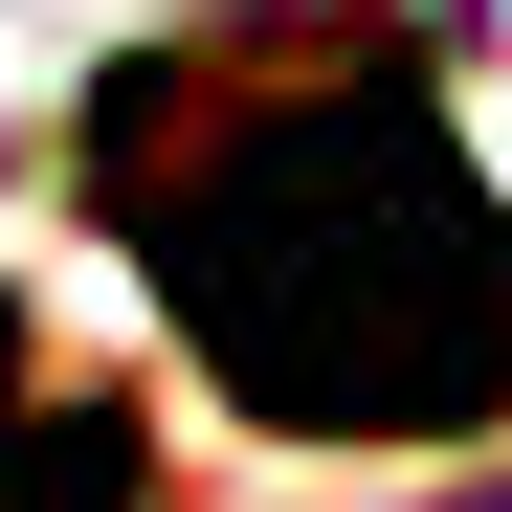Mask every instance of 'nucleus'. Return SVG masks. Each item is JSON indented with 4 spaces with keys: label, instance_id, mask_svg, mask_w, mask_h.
<instances>
[{
    "label": "nucleus",
    "instance_id": "nucleus-1",
    "mask_svg": "<svg viewBox=\"0 0 512 512\" xmlns=\"http://www.w3.org/2000/svg\"><path fill=\"white\" fill-rule=\"evenodd\" d=\"M90 201L179 290L201 379L290 446H446L512 401V201L379 23H223L90 112Z\"/></svg>",
    "mask_w": 512,
    "mask_h": 512
},
{
    "label": "nucleus",
    "instance_id": "nucleus-2",
    "mask_svg": "<svg viewBox=\"0 0 512 512\" xmlns=\"http://www.w3.org/2000/svg\"><path fill=\"white\" fill-rule=\"evenodd\" d=\"M0 512H156V446H134V401H67L23 312H0Z\"/></svg>",
    "mask_w": 512,
    "mask_h": 512
},
{
    "label": "nucleus",
    "instance_id": "nucleus-3",
    "mask_svg": "<svg viewBox=\"0 0 512 512\" xmlns=\"http://www.w3.org/2000/svg\"><path fill=\"white\" fill-rule=\"evenodd\" d=\"M468 512H512V490H468Z\"/></svg>",
    "mask_w": 512,
    "mask_h": 512
}]
</instances>
